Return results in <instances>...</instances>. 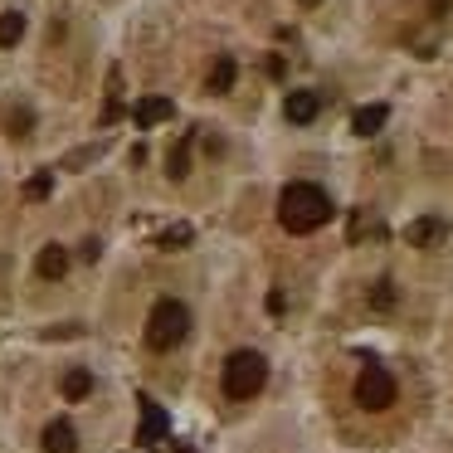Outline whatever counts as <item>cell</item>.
<instances>
[{
	"label": "cell",
	"mask_w": 453,
	"mask_h": 453,
	"mask_svg": "<svg viewBox=\"0 0 453 453\" xmlns=\"http://www.w3.org/2000/svg\"><path fill=\"white\" fill-rule=\"evenodd\" d=\"M278 219H283L288 234H312L332 219V200H326L322 186H307V180H293V186L278 196Z\"/></svg>",
	"instance_id": "6da1fadb"
},
{
	"label": "cell",
	"mask_w": 453,
	"mask_h": 453,
	"mask_svg": "<svg viewBox=\"0 0 453 453\" xmlns=\"http://www.w3.org/2000/svg\"><path fill=\"white\" fill-rule=\"evenodd\" d=\"M190 336V307L176 303V297H161L147 317V346L151 351H176Z\"/></svg>",
	"instance_id": "7a4b0ae2"
},
{
	"label": "cell",
	"mask_w": 453,
	"mask_h": 453,
	"mask_svg": "<svg viewBox=\"0 0 453 453\" xmlns=\"http://www.w3.org/2000/svg\"><path fill=\"white\" fill-rule=\"evenodd\" d=\"M264 380H268V361L258 351H234L225 361V375H219L229 400H254V395L264 390Z\"/></svg>",
	"instance_id": "3957f363"
},
{
	"label": "cell",
	"mask_w": 453,
	"mask_h": 453,
	"mask_svg": "<svg viewBox=\"0 0 453 453\" xmlns=\"http://www.w3.org/2000/svg\"><path fill=\"white\" fill-rule=\"evenodd\" d=\"M356 404H361V410H390L395 404V375L375 361L361 365V375H356Z\"/></svg>",
	"instance_id": "277c9868"
},
{
	"label": "cell",
	"mask_w": 453,
	"mask_h": 453,
	"mask_svg": "<svg viewBox=\"0 0 453 453\" xmlns=\"http://www.w3.org/2000/svg\"><path fill=\"white\" fill-rule=\"evenodd\" d=\"M283 112H288V122H312L317 112H322V93H312V88H297V93H288L283 98Z\"/></svg>",
	"instance_id": "5b68a950"
},
{
	"label": "cell",
	"mask_w": 453,
	"mask_h": 453,
	"mask_svg": "<svg viewBox=\"0 0 453 453\" xmlns=\"http://www.w3.org/2000/svg\"><path fill=\"white\" fill-rule=\"evenodd\" d=\"M35 273H40L44 283H59V278L69 273V249H64V244H44L40 258H35Z\"/></svg>",
	"instance_id": "8992f818"
},
{
	"label": "cell",
	"mask_w": 453,
	"mask_h": 453,
	"mask_svg": "<svg viewBox=\"0 0 453 453\" xmlns=\"http://www.w3.org/2000/svg\"><path fill=\"white\" fill-rule=\"evenodd\" d=\"M166 439V410L151 400H142V424H137V443H161Z\"/></svg>",
	"instance_id": "52a82bcc"
},
{
	"label": "cell",
	"mask_w": 453,
	"mask_h": 453,
	"mask_svg": "<svg viewBox=\"0 0 453 453\" xmlns=\"http://www.w3.org/2000/svg\"><path fill=\"white\" fill-rule=\"evenodd\" d=\"M44 453H79V434H73L69 419L44 424Z\"/></svg>",
	"instance_id": "ba28073f"
},
{
	"label": "cell",
	"mask_w": 453,
	"mask_h": 453,
	"mask_svg": "<svg viewBox=\"0 0 453 453\" xmlns=\"http://www.w3.org/2000/svg\"><path fill=\"white\" fill-rule=\"evenodd\" d=\"M171 112H176L171 98H142L137 108H132V122H137V127H157V122H171Z\"/></svg>",
	"instance_id": "9c48e42d"
},
{
	"label": "cell",
	"mask_w": 453,
	"mask_h": 453,
	"mask_svg": "<svg viewBox=\"0 0 453 453\" xmlns=\"http://www.w3.org/2000/svg\"><path fill=\"white\" fill-rule=\"evenodd\" d=\"M385 118H390V108H385V103H365V108H356L351 132H356V137H375V132L385 127Z\"/></svg>",
	"instance_id": "30bf717a"
},
{
	"label": "cell",
	"mask_w": 453,
	"mask_h": 453,
	"mask_svg": "<svg viewBox=\"0 0 453 453\" xmlns=\"http://www.w3.org/2000/svg\"><path fill=\"white\" fill-rule=\"evenodd\" d=\"M234 79H239V64L229 59V54H219L215 69H210V79H205V88L210 93H229V88H234Z\"/></svg>",
	"instance_id": "8fae6325"
},
{
	"label": "cell",
	"mask_w": 453,
	"mask_h": 453,
	"mask_svg": "<svg viewBox=\"0 0 453 453\" xmlns=\"http://www.w3.org/2000/svg\"><path fill=\"white\" fill-rule=\"evenodd\" d=\"M59 390H64V400H88V395H93V375L79 365V371H69V375H64V385H59Z\"/></svg>",
	"instance_id": "7c38bea8"
},
{
	"label": "cell",
	"mask_w": 453,
	"mask_h": 453,
	"mask_svg": "<svg viewBox=\"0 0 453 453\" xmlns=\"http://www.w3.org/2000/svg\"><path fill=\"white\" fill-rule=\"evenodd\" d=\"M443 229H449V225H443V219H414V225H410V244H439V239H443Z\"/></svg>",
	"instance_id": "4fadbf2b"
},
{
	"label": "cell",
	"mask_w": 453,
	"mask_h": 453,
	"mask_svg": "<svg viewBox=\"0 0 453 453\" xmlns=\"http://www.w3.org/2000/svg\"><path fill=\"white\" fill-rule=\"evenodd\" d=\"M20 35H25V15L20 11H5V15H0V50H15Z\"/></svg>",
	"instance_id": "5bb4252c"
},
{
	"label": "cell",
	"mask_w": 453,
	"mask_h": 453,
	"mask_svg": "<svg viewBox=\"0 0 453 453\" xmlns=\"http://www.w3.org/2000/svg\"><path fill=\"white\" fill-rule=\"evenodd\" d=\"M166 171H171V180H186V171H190V137L171 147V157H166Z\"/></svg>",
	"instance_id": "9a60e30c"
},
{
	"label": "cell",
	"mask_w": 453,
	"mask_h": 453,
	"mask_svg": "<svg viewBox=\"0 0 453 453\" xmlns=\"http://www.w3.org/2000/svg\"><path fill=\"white\" fill-rule=\"evenodd\" d=\"M190 239H196V229H190V225H171V229H161V234H157V244L161 249H180V244H190Z\"/></svg>",
	"instance_id": "2e32d148"
},
{
	"label": "cell",
	"mask_w": 453,
	"mask_h": 453,
	"mask_svg": "<svg viewBox=\"0 0 453 453\" xmlns=\"http://www.w3.org/2000/svg\"><path fill=\"white\" fill-rule=\"evenodd\" d=\"M50 186H54L50 171H40V176H35L30 186H25V200H44V196H50Z\"/></svg>",
	"instance_id": "e0dca14e"
},
{
	"label": "cell",
	"mask_w": 453,
	"mask_h": 453,
	"mask_svg": "<svg viewBox=\"0 0 453 453\" xmlns=\"http://www.w3.org/2000/svg\"><path fill=\"white\" fill-rule=\"evenodd\" d=\"M30 112H25V108H11V137H25V132H30Z\"/></svg>",
	"instance_id": "ac0fdd59"
},
{
	"label": "cell",
	"mask_w": 453,
	"mask_h": 453,
	"mask_svg": "<svg viewBox=\"0 0 453 453\" xmlns=\"http://www.w3.org/2000/svg\"><path fill=\"white\" fill-rule=\"evenodd\" d=\"M371 303L380 307V312H385V307H395V283H380V288L371 293Z\"/></svg>",
	"instance_id": "d6986e66"
},
{
	"label": "cell",
	"mask_w": 453,
	"mask_h": 453,
	"mask_svg": "<svg viewBox=\"0 0 453 453\" xmlns=\"http://www.w3.org/2000/svg\"><path fill=\"white\" fill-rule=\"evenodd\" d=\"M118 118H122V103L108 98V103H103V122H118Z\"/></svg>",
	"instance_id": "ffe728a7"
},
{
	"label": "cell",
	"mask_w": 453,
	"mask_h": 453,
	"mask_svg": "<svg viewBox=\"0 0 453 453\" xmlns=\"http://www.w3.org/2000/svg\"><path fill=\"white\" fill-rule=\"evenodd\" d=\"M303 5H317V0H303Z\"/></svg>",
	"instance_id": "44dd1931"
}]
</instances>
